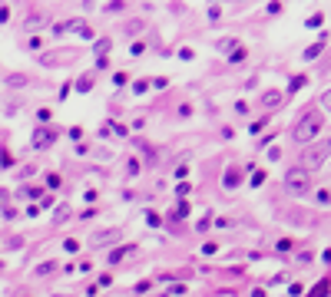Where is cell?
Here are the masks:
<instances>
[{"label": "cell", "mask_w": 331, "mask_h": 297, "mask_svg": "<svg viewBox=\"0 0 331 297\" xmlns=\"http://www.w3.org/2000/svg\"><path fill=\"white\" fill-rule=\"evenodd\" d=\"M119 258H126V247H119V251H113V254H109V261H113V264H116Z\"/></svg>", "instance_id": "cell-21"}, {"label": "cell", "mask_w": 331, "mask_h": 297, "mask_svg": "<svg viewBox=\"0 0 331 297\" xmlns=\"http://www.w3.org/2000/svg\"><path fill=\"white\" fill-rule=\"evenodd\" d=\"M219 17H222V7L212 4V7H209V20H219Z\"/></svg>", "instance_id": "cell-18"}, {"label": "cell", "mask_w": 331, "mask_h": 297, "mask_svg": "<svg viewBox=\"0 0 331 297\" xmlns=\"http://www.w3.org/2000/svg\"><path fill=\"white\" fill-rule=\"evenodd\" d=\"M328 148H331V139H328Z\"/></svg>", "instance_id": "cell-22"}, {"label": "cell", "mask_w": 331, "mask_h": 297, "mask_svg": "<svg viewBox=\"0 0 331 297\" xmlns=\"http://www.w3.org/2000/svg\"><path fill=\"white\" fill-rule=\"evenodd\" d=\"M285 103V96L278 93V89H269V93H262V106L265 109H275V106H281Z\"/></svg>", "instance_id": "cell-6"}, {"label": "cell", "mask_w": 331, "mask_h": 297, "mask_svg": "<svg viewBox=\"0 0 331 297\" xmlns=\"http://www.w3.org/2000/svg\"><path fill=\"white\" fill-rule=\"evenodd\" d=\"M24 23L30 27V30H33V27H43V23H47V13H27Z\"/></svg>", "instance_id": "cell-11"}, {"label": "cell", "mask_w": 331, "mask_h": 297, "mask_svg": "<svg viewBox=\"0 0 331 297\" xmlns=\"http://www.w3.org/2000/svg\"><path fill=\"white\" fill-rule=\"evenodd\" d=\"M212 4H219V0H212Z\"/></svg>", "instance_id": "cell-23"}, {"label": "cell", "mask_w": 331, "mask_h": 297, "mask_svg": "<svg viewBox=\"0 0 331 297\" xmlns=\"http://www.w3.org/2000/svg\"><path fill=\"white\" fill-rule=\"evenodd\" d=\"M312 175L315 172H308L305 165H292L285 172V188L292 195H308V192H312Z\"/></svg>", "instance_id": "cell-2"}, {"label": "cell", "mask_w": 331, "mask_h": 297, "mask_svg": "<svg viewBox=\"0 0 331 297\" xmlns=\"http://www.w3.org/2000/svg\"><path fill=\"white\" fill-rule=\"evenodd\" d=\"M328 155H331V148H328V142H321V145H301V162L298 165H305L308 172H318L321 165L328 162Z\"/></svg>", "instance_id": "cell-3"}, {"label": "cell", "mask_w": 331, "mask_h": 297, "mask_svg": "<svg viewBox=\"0 0 331 297\" xmlns=\"http://www.w3.org/2000/svg\"><path fill=\"white\" fill-rule=\"evenodd\" d=\"M238 182H242V172H238V168H229V172L222 175V185H225V188H235Z\"/></svg>", "instance_id": "cell-8"}, {"label": "cell", "mask_w": 331, "mask_h": 297, "mask_svg": "<svg viewBox=\"0 0 331 297\" xmlns=\"http://www.w3.org/2000/svg\"><path fill=\"white\" fill-rule=\"evenodd\" d=\"M242 60H245V50H238V46H235V50H232V56H229V63H232V66H238Z\"/></svg>", "instance_id": "cell-14"}, {"label": "cell", "mask_w": 331, "mask_h": 297, "mask_svg": "<svg viewBox=\"0 0 331 297\" xmlns=\"http://www.w3.org/2000/svg\"><path fill=\"white\" fill-rule=\"evenodd\" d=\"M321 126H325V116H321L318 109H305L298 119H295V126H292V139L298 145H308V142H315V139H318Z\"/></svg>", "instance_id": "cell-1"}, {"label": "cell", "mask_w": 331, "mask_h": 297, "mask_svg": "<svg viewBox=\"0 0 331 297\" xmlns=\"http://www.w3.org/2000/svg\"><path fill=\"white\" fill-rule=\"evenodd\" d=\"M325 43H328V40H325V37H321V40H318V43H312V46H308V50H305V63H308V60H315V56H318V53H321V50H325Z\"/></svg>", "instance_id": "cell-9"}, {"label": "cell", "mask_w": 331, "mask_h": 297, "mask_svg": "<svg viewBox=\"0 0 331 297\" xmlns=\"http://www.w3.org/2000/svg\"><path fill=\"white\" fill-rule=\"evenodd\" d=\"M119 231L116 228H106V231H100V235H93V244H106V241H113Z\"/></svg>", "instance_id": "cell-10"}, {"label": "cell", "mask_w": 331, "mask_h": 297, "mask_svg": "<svg viewBox=\"0 0 331 297\" xmlns=\"http://www.w3.org/2000/svg\"><path fill=\"white\" fill-rule=\"evenodd\" d=\"M53 271H56V261H43V264H37V274H40V278H50Z\"/></svg>", "instance_id": "cell-12"}, {"label": "cell", "mask_w": 331, "mask_h": 297, "mask_svg": "<svg viewBox=\"0 0 331 297\" xmlns=\"http://www.w3.org/2000/svg\"><path fill=\"white\" fill-rule=\"evenodd\" d=\"M136 172H139V162L129 159V162H126V175H136Z\"/></svg>", "instance_id": "cell-19"}, {"label": "cell", "mask_w": 331, "mask_h": 297, "mask_svg": "<svg viewBox=\"0 0 331 297\" xmlns=\"http://www.w3.org/2000/svg\"><path fill=\"white\" fill-rule=\"evenodd\" d=\"M321 106H325V109H331V89H325V93H321Z\"/></svg>", "instance_id": "cell-20"}, {"label": "cell", "mask_w": 331, "mask_h": 297, "mask_svg": "<svg viewBox=\"0 0 331 297\" xmlns=\"http://www.w3.org/2000/svg\"><path fill=\"white\" fill-rule=\"evenodd\" d=\"M7 86H27V76H7Z\"/></svg>", "instance_id": "cell-15"}, {"label": "cell", "mask_w": 331, "mask_h": 297, "mask_svg": "<svg viewBox=\"0 0 331 297\" xmlns=\"http://www.w3.org/2000/svg\"><path fill=\"white\" fill-rule=\"evenodd\" d=\"M90 86H93V73L80 76V83H76V89H80V93H90Z\"/></svg>", "instance_id": "cell-13"}, {"label": "cell", "mask_w": 331, "mask_h": 297, "mask_svg": "<svg viewBox=\"0 0 331 297\" xmlns=\"http://www.w3.org/2000/svg\"><path fill=\"white\" fill-rule=\"evenodd\" d=\"M50 145H53V132H47V129L40 132L37 129V136H33V148H50Z\"/></svg>", "instance_id": "cell-7"}, {"label": "cell", "mask_w": 331, "mask_h": 297, "mask_svg": "<svg viewBox=\"0 0 331 297\" xmlns=\"http://www.w3.org/2000/svg\"><path fill=\"white\" fill-rule=\"evenodd\" d=\"M119 10H123V0H109L106 4V13H119Z\"/></svg>", "instance_id": "cell-16"}, {"label": "cell", "mask_w": 331, "mask_h": 297, "mask_svg": "<svg viewBox=\"0 0 331 297\" xmlns=\"http://www.w3.org/2000/svg\"><path fill=\"white\" fill-rule=\"evenodd\" d=\"M56 33H76V37H83V40H93V30H90V23L86 20H67V23H56Z\"/></svg>", "instance_id": "cell-4"}, {"label": "cell", "mask_w": 331, "mask_h": 297, "mask_svg": "<svg viewBox=\"0 0 331 297\" xmlns=\"http://www.w3.org/2000/svg\"><path fill=\"white\" fill-rule=\"evenodd\" d=\"M73 50H56V53H47L43 56V66H63V63H67V60H73Z\"/></svg>", "instance_id": "cell-5"}, {"label": "cell", "mask_w": 331, "mask_h": 297, "mask_svg": "<svg viewBox=\"0 0 331 297\" xmlns=\"http://www.w3.org/2000/svg\"><path fill=\"white\" fill-rule=\"evenodd\" d=\"M318 202L321 205H331V188H321V192H318Z\"/></svg>", "instance_id": "cell-17"}]
</instances>
